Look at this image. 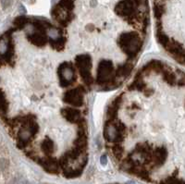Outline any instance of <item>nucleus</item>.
Here are the masks:
<instances>
[{
  "mask_svg": "<svg viewBox=\"0 0 185 184\" xmlns=\"http://www.w3.org/2000/svg\"><path fill=\"white\" fill-rule=\"evenodd\" d=\"M157 39L158 41L159 44H161L164 47H166L168 45V44L169 43V38L168 35H166L163 32H161L160 28L158 27V31H157Z\"/></svg>",
  "mask_w": 185,
  "mask_h": 184,
  "instance_id": "14",
  "label": "nucleus"
},
{
  "mask_svg": "<svg viewBox=\"0 0 185 184\" xmlns=\"http://www.w3.org/2000/svg\"><path fill=\"white\" fill-rule=\"evenodd\" d=\"M66 37L64 35H60L56 39H50V45L53 48L56 50H61L65 47Z\"/></svg>",
  "mask_w": 185,
  "mask_h": 184,
  "instance_id": "13",
  "label": "nucleus"
},
{
  "mask_svg": "<svg viewBox=\"0 0 185 184\" xmlns=\"http://www.w3.org/2000/svg\"><path fill=\"white\" fill-rule=\"evenodd\" d=\"M100 163H101L102 166H106V165H107V157L106 155H104V156L101 157V158H100Z\"/></svg>",
  "mask_w": 185,
  "mask_h": 184,
  "instance_id": "19",
  "label": "nucleus"
},
{
  "mask_svg": "<svg viewBox=\"0 0 185 184\" xmlns=\"http://www.w3.org/2000/svg\"><path fill=\"white\" fill-rule=\"evenodd\" d=\"M112 152L114 156L117 158H120L122 156V153H123V148L121 147V145H119L118 143H116L113 147H112Z\"/></svg>",
  "mask_w": 185,
  "mask_h": 184,
  "instance_id": "17",
  "label": "nucleus"
},
{
  "mask_svg": "<svg viewBox=\"0 0 185 184\" xmlns=\"http://www.w3.org/2000/svg\"><path fill=\"white\" fill-rule=\"evenodd\" d=\"M115 10L121 17H131L134 12V6L130 0H122L116 6Z\"/></svg>",
  "mask_w": 185,
  "mask_h": 184,
  "instance_id": "7",
  "label": "nucleus"
},
{
  "mask_svg": "<svg viewBox=\"0 0 185 184\" xmlns=\"http://www.w3.org/2000/svg\"><path fill=\"white\" fill-rule=\"evenodd\" d=\"M75 63L80 70V74L86 85H91L92 78L91 76V57L87 55L78 56L75 58Z\"/></svg>",
  "mask_w": 185,
  "mask_h": 184,
  "instance_id": "4",
  "label": "nucleus"
},
{
  "mask_svg": "<svg viewBox=\"0 0 185 184\" xmlns=\"http://www.w3.org/2000/svg\"><path fill=\"white\" fill-rule=\"evenodd\" d=\"M29 23V20L25 17H18L15 20H14V25L17 29H22L24 27H26Z\"/></svg>",
  "mask_w": 185,
  "mask_h": 184,
  "instance_id": "16",
  "label": "nucleus"
},
{
  "mask_svg": "<svg viewBox=\"0 0 185 184\" xmlns=\"http://www.w3.org/2000/svg\"><path fill=\"white\" fill-rule=\"evenodd\" d=\"M85 93V90L82 87H76L74 89L70 90L69 92L64 95L63 100L74 106H81L83 102V95Z\"/></svg>",
  "mask_w": 185,
  "mask_h": 184,
  "instance_id": "6",
  "label": "nucleus"
},
{
  "mask_svg": "<svg viewBox=\"0 0 185 184\" xmlns=\"http://www.w3.org/2000/svg\"><path fill=\"white\" fill-rule=\"evenodd\" d=\"M168 153L165 147H158L154 153V162L157 167H160L164 164L165 160L167 159Z\"/></svg>",
  "mask_w": 185,
  "mask_h": 184,
  "instance_id": "10",
  "label": "nucleus"
},
{
  "mask_svg": "<svg viewBox=\"0 0 185 184\" xmlns=\"http://www.w3.org/2000/svg\"><path fill=\"white\" fill-rule=\"evenodd\" d=\"M82 173V168H79L76 169H68L64 171V176L68 179L77 178Z\"/></svg>",
  "mask_w": 185,
  "mask_h": 184,
  "instance_id": "15",
  "label": "nucleus"
},
{
  "mask_svg": "<svg viewBox=\"0 0 185 184\" xmlns=\"http://www.w3.org/2000/svg\"><path fill=\"white\" fill-rule=\"evenodd\" d=\"M124 126L121 123H115L114 120H107L104 128V138L108 143H119L124 141Z\"/></svg>",
  "mask_w": 185,
  "mask_h": 184,
  "instance_id": "2",
  "label": "nucleus"
},
{
  "mask_svg": "<svg viewBox=\"0 0 185 184\" xmlns=\"http://www.w3.org/2000/svg\"><path fill=\"white\" fill-rule=\"evenodd\" d=\"M38 163L49 173H53V174H56L58 173V168H59V163L55 160V159H51V158H45V159H38L37 160Z\"/></svg>",
  "mask_w": 185,
  "mask_h": 184,
  "instance_id": "9",
  "label": "nucleus"
},
{
  "mask_svg": "<svg viewBox=\"0 0 185 184\" xmlns=\"http://www.w3.org/2000/svg\"><path fill=\"white\" fill-rule=\"evenodd\" d=\"M132 64L131 63H127L125 65H122L120 66L118 70L116 71V74H117V77H119V78H125L127 77L132 70Z\"/></svg>",
  "mask_w": 185,
  "mask_h": 184,
  "instance_id": "12",
  "label": "nucleus"
},
{
  "mask_svg": "<svg viewBox=\"0 0 185 184\" xmlns=\"http://www.w3.org/2000/svg\"><path fill=\"white\" fill-rule=\"evenodd\" d=\"M59 83L62 87H67L73 83L75 81L74 67L71 63H62L58 68Z\"/></svg>",
  "mask_w": 185,
  "mask_h": 184,
  "instance_id": "5",
  "label": "nucleus"
},
{
  "mask_svg": "<svg viewBox=\"0 0 185 184\" xmlns=\"http://www.w3.org/2000/svg\"><path fill=\"white\" fill-rule=\"evenodd\" d=\"M41 148H42V151L45 153L46 156H50V155H52L53 153L55 152L54 143L49 138H46V139L44 140V142H43V143L41 145Z\"/></svg>",
  "mask_w": 185,
  "mask_h": 184,
  "instance_id": "11",
  "label": "nucleus"
},
{
  "mask_svg": "<svg viewBox=\"0 0 185 184\" xmlns=\"http://www.w3.org/2000/svg\"><path fill=\"white\" fill-rule=\"evenodd\" d=\"M15 184H30L27 180H24V179H20V180H18L17 182H15Z\"/></svg>",
  "mask_w": 185,
  "mask_h": 184,
  "instance_id": "20",
  "label": "nucleus"
},
{
  "mask_svg": "<svg viewBox=\"0 0 185 184\" xmlns=\"http://www.w3.org/2000/svg\"><path fill=\"white\" fill-rule=\"evenodd\" d=\"M162 14H163V8L161 6H158V5L155 6V15H156V17L159 19Z\"/></svg>",
  "mask_w": 185,
  "mask_h": 184,
  "instance_id": "18",
  "label": "nucleus"
},
{
  "mask_svg": "<svg viewBox=\"0 0 185 184\" xmlns=\"http://www.w3.org/2000/svg\"><path fill=\"white\" fill-rule=\"evenodd\" d=\"M118 45L128 56H134L142 49L143 41L137 34H123L118 38Z\"/></svg>",
  "mask_w": 185,
  "mask_h": 184,
  "instance_id": "1",
  "label": "nucleus"
},
{
  "mask_svg": "<svg viewBox=\"0 0 185 184\" xmlns=\"http://www.w3.org/2000/svg\"><path fill=\"white\" fill-rule=\"evenodd\" d=\"M60 112H61V115L70 122H74V123L80 124L82 121H84L82 119V113L79 109L67 107V108H62Z\"/></svg>",
  "mask_w": 185,
  "mask_h": 184,
  "instance_id": "8",
  "label": "nucleus"
},
{
  "mask_svg": "<svg viewBox=\"0 0 185 184\" xmlns=\"http://www.w3.org/2000/svg\"><path fill=\"white\" fill-rule=\"evenodd\" d=\"M114 72L113 65L109 60H102L97 67L96 83L98 85H106L110 82Z\"/></svg>",
  "mask_w": 185,
  "mask_h": 184,
  "instance_id": "3",
  "label": "nucleus"
}]
</instances>
